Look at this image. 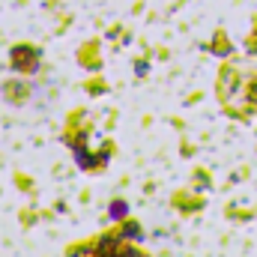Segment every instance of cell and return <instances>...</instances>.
<instances>
[{
	"instance_id": "obj_1",
	"label": "cell",
	"mask_w": 257,
	"mask_h": 257,
	"mask_svg": "<svg viewBox=\"0 0 257 257\" xmlns=\"http://www.w3.org/2000/svg\"><path fill=\"white\" fill-rule=\"evenodd\" d=\"M9 66H12V72H18V75H33V72H39V66H42L39 48H36V45H12V51H9Z\"/></svg>"
},
{
	"instance_id": "obj_2",
	"label": "cell",
	"mask_w": 257,
	"mask_h": 257,
	"mask_svg": "<svg viewBox=\"0 0 257 257\" xmlns=\"http://www.w3.org/2000/svg\"><path fill=\"white\" fill-rule=\"evenodd\" d=\"M0 93H3V99H6L9 105H27V102H30V96H33V87H30L27 81L9 78V81H3Z\"/></svg>"
},
{
	"instance_id": "obj_3",
	"label": "cell",
	"mask_w": 257,
	"mask_h": 257,
	"mask_svg": "<svg viewBox=\"0 0 257 257\" xmlns=\"http://www.w3.org/2000/svg\"><path fill=\"white\" fill-rule=\"evenodd\" d=\"M78 63L87 66V69H99L102 57H99V42H84L81 51H78Z\"/></svg>"
},
{
	"instance_id": "obj_4",
	"label": "cell",
	"mask_w": 257,
	"mask_h": 257,
	"mask_svg": "<svg viewBox=\"0 0 257 257\" xmlns=\"http://www.w3.org/2000/svg\"><path fill=\"white\" fill-rule=\"evenodd\" d=\"M84 90H87V93H93V96H99V93H105V90H108V84H102V78H90V81L84 84Z\"/></svg>"
},
{
	"instance_id": "obj_5",
	"label": "cell",
	"mask_w": 257,
	"mask_h": 257,
	"mask_svg": "<svg viewBox=\"0 0 257 257\" xmlns=\"http://www.w3.org/2000/svg\"><path fill=\"white\" fill-rule=\"evenodd\" d=\"M126 212H128V206H126V200H123V197L111 200V215H114V218H126Z\"/></svg>"
},
{
	"instance_id": "obj_6",
	"label": "cell",
	"mask_w": 257,
	"mask_h": 257,
	"mask_svg": "<svg viewBox=\"0 0 257 257\" xmlns=\"http://www.w3.org/2000/svg\"><path fill=\"white\" fill-rule=\"evenodd\" d=\"M15 186H18V189H30V180H27V177H21V174H18V180H15Z\"/></svg>"
}]
</instances>
